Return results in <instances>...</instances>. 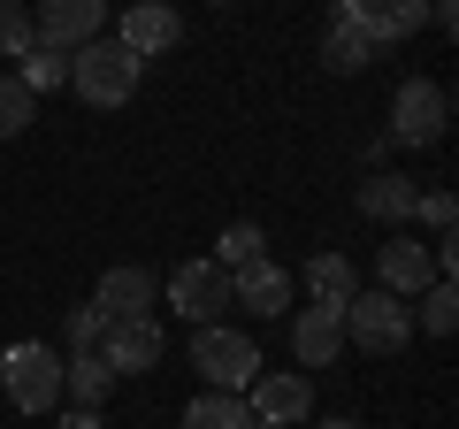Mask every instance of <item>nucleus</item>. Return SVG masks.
<instances>
[{"mask_svg": "<svg viewBox=\"0 0 459 429\" xmlns=\"http://www.w3.org/2000/svg\"><path fill=\"white\" fill-rule=\"evenodd\" d=\"M138 54L123 47V39H84L77 54H69V92L84 100V108H123V100L138 92Z\"/></svg>", "mask_w": 459, "mask_h": 429, "instance_id": "1", "label": "nucleus"}, {"mask_svg": "<svg viewBox=\"0 0 459 429\" xmlns=\"http://www.w3.org/2000/svg\"><path fill=\"white\" fill-rule=\"evenodd\" d=\"M0 391L16 414H54L62 407V353L47 337H23V346L0 353Z\"/></svg>", "mask_w": 459, "mask_h": 429, "instance_id": "2", "label": "nucleus"}, {"mask_svg": "<svg viewBox=\"0 0 459 429\" xmlns=\"http://www.w3.org/2000/svg\"><path fill=\"white\" fill-rule=\"evenodd\" d=\"M192 368L207 376V391H246L261 376V346L230 322H207V330H192Z\"/></svg>", "mask_w": 459, "mask_h": 429, "instance_id": "3", "label": "nucleus"}, {"mask_svg": "<svg viewBox=\"0 0 459 429\" xmlns=\"http://www.w3.org/2000/svg\"><path fill=\"white\" fill-rule=\"evenodd\" d=\"M344 337L360 353H406V337H413V307L406 299H391L376 284V292H352L344 299Z\"/></svg>", "mask_w": 459, "mask_h": 429, "instance_id": "4", "label": "nucleus"}, {"mask_svg": "<svg viewBox=\"0 0 459 429\" xmlns=\"http://www.w3.org/2000/svg\"><path fill=\"white\" fill-rule=\"evenodd\" d=\"M452 123V92L437 77H406L391 92V146H437Z\"/></svg>", "mask_w": 459, "mask_h": 429, "instance_id": "5", "label": "nucleus"}, {"mask_svg": "<svg viewBox=\"0 0 459 429\" xmlns=\"http://www.w3.org/2000/svg\"><path fill=\"white\" fill-rule=\"evenodd\" d=\"M169 307H177L192 330L222 322V314H230V268H222V261H184V268H169Z\"/></svg>", "mask_w": 459, "mask_h": 429, "instance_id": "6", "label": "nucleus"}, {"mask_svg": "<svg viewBox=\"0 0 459 429\" xmlns=\"http://www.w3.org/2000/svg\"><path fill=\"white\" fill-rule=\"evenodd\" d=\"M246 407H253V422L261 429H291V422H307L314 414V376H299V368H283V376H253L246 383Z\"/></svg>", "mask_w": 459, "mask_h": 429, "instance_id": "7", "label": "nucleus"}, {"mask_svg": "<svg viewBox=\"0 0 459 429\" xmlns=\"http://www.w3.org/2000/svg\"><path fill=\"white\" fill-rule=\"evenodd\" d=\"M31 23H39V47L77 54L84 39H108V0H39Z\"/></svg>", "mask_w": 459, "mask_h": 429, "instance_id": "8", "label": "nucleus"}, {"mask_svg": "<svg viewBox=\"0 0 459 429\" xmlns=\"http://www.w3.org/2000/svg\"><path fill=\"white\" fill-rule=\"evenodd\" d=\"M376 284H383L391 299H413V292H429V284H437V246H421L413 231H398L391 246L376 253Z\"/></svg>", "mask_w": 459, "mask_h": 429, "instance_id": "9", "label": "nucleus"}, {"mask_svg": "<svg viewBox=\"0 0 459 429\" xmlns=\"http://www.w3.org/2000/svg\"><path fill=\"white\" fill-rule=\"evenodd\" d=\"M100 353H108V368H115V376H138V368H161L169 337H161V322H153V314H138V322H108Z\"/></svg>", "mask_w": 459, "mask_h": 429, "instance_id": "10", "label": "nucleus"}, {"mask_svg": "<svg viewBox=\"0 0 459 429\" xmlns=\"http://www.w3.org/2000/svg\"><path fill=\"white\" fill-rule=\"evenodd\" d=\"M115 39H123L138 62H146V54H169V47L184 39V16L169 8V0H131V8H123V31H115Z\"/></svg>", "mask_w": 459, "mask_h": 429, "instance_id": "11", "label": "nucleus"}, {"mask_svg": "<svg viewBox=\"0 0 459 429\" xmlns=\"http://www.w3.org/2000/svg\"><path fill=\"white\" fill-rule=\"evenodd\" d=\"M153 299H161V276L153 268H108L92 292V307L108 314V322H138V314H153Z\"/></svg>", "mask_w": 459, "mask_h": 429, "instance_id": "12", "label": "nucleus"}, {"mask_svg": "<svg viewBox=\"0 0 459 429\" xmlns=\"http://www.w3.org/2000/svg\"><path fill=\"white\" fill-rule=\"evenodd\" d=\"M230 307H246V314H291V276H283L276 261H246V268H230Z\"/></svg>", "mask_w": 459, "mask_h": 429, "instance_id": "13", "label": "nucleus"}, {"mask_svg": "<svg viewBox=\"0 0 459 429\" xmlns=\"http://www.w3.org/2000/svg\"><path fill=\"white\" fill-rule=\"evenodd\" d=\"M291 353H299V368H329L344 353V307H299L291 314Z\"/></svg>", "mask_w": 459, "mask_h": 429, "instance_id": "14", "label": "nucleus"}, {"mask_svg": "<svg viewBox=\"0 0 459 429\" xmlns=\"http://www.w3.org/2000/svg\"><path fill=\"white\" fill-rule=\"evenodd\" d=\"M376 39L360 31V16H352V0H337V16H329V31H322V69H337V77H360L368 62H376Z\"/></svg>", "mask_w": 459, "mask_h": 429, "instance_id": "15", "label": "nucleus"}, {"mask_svg": "<svg viewBox=\"0 0 459 429\" xmlns=\"http://www.w3.org/2000/svg\"><path fill=\"white\" fill-rule=\"evenodd\" d=\"M352 207L368 214V223H413V207H421V192H413V177H398V169H376V177L352 192Z\"/></svg>", "mask_w": 459, "mask_h": 429, "instance_id": "16", "label": "nucleus"}, {"mask_svg": "<svg viewBox=\"0 0 459 429\" xmlns=\"http://www.w3.org/2000/svg\"><path fill=\"white\" fill-rule=\"evenodd\" d=\"M352 16H360V31L376 47H398V39H413L429 23V0H352Z\"/></svg>", "mask_w": 459, "mask_h": 429, "instance_id": "17", "label": "nucleus"}, {"mask_svg": "<svg viewBox=\"0 0 459 429\" xmlns=\"http://www.w3.org/2000/svg\"><path fill=\"white\" fill-rule=\"evenodd\" d=\"M115 391V368L108 353H62V398H77V407L100 414V398Z\"/></svg>", "mask_w": 459, "mask_h": 429, "instance_id": "18", "label": "nucleus"}, {"mask_svg": "<svg viewBox=\"0 0 459 429\" xmlns=\"http://www.w3.org/2000/svg\"><path fill=\"white\" fill-rule=\"evenodd\" d=\"M184 429H261V422H253L246 391H199L184 407Z\"/></svg>", "mask_w": 459, "mask_h": 429, "instance_id": "19", "label": "nucleus"}, {"mask_svg": "<svg viewBox=\"0 0 459 429\" xmlns=\"http://www.w3.org/2000/svg\"><path fill=\"white\" fill-rule=\"evenodd\" d=\"M307 292H314V307H344V299L360 292V284H352V261H344V253H314L307 261Z\"/></svg>", "mask_w": 459, "mask_h": 429, "instance_id": "20", "label": "nucleus"}, {"mask_svg": "<svg viewBox=\"0 0 459 429\" xmlns=\"http://www.w3.org/2000/svg\"><path fill=\"white\" fill-rule=\"evenodd\" d=\"M16 62H23L16 84H23L31 100H39V92H62V84H69V54H62V47H31V54H16Z\"/></svg>", "mask_w": 459, "mask_h": 429, "instance_id": "21", "label": "nucleus"}, {"mask_svg": "<svg viewBox=\"0 0 459 429\" xmlns=\"http://www.w3.org/2000/svg\"><path fill=\"white\" fill-rule=\"evenodd\" d=\"M413 299H421V330H429V337H452V322H459V284L437 276L429 292H413Z\"/></svg>", "mask_w": 459, "mask_h": 429, "instance_id": "22", "label": "nucleus"}, {"mask_svg": "<svg viewBox=\"0 0 459 429\" xmlns=\"http://www.w3.org/2000/svg\"><path fill=\"white\" fill-rule=\"evenodd\" d=\"M31 47H39L31 0H0V54H31Z\"/></svg>", "mask_w": 459, "mask_h": 429, "instance_id": "23", "label": "nucleus"}, {"mask_svg": "<svg viewBox=\"0 0 459 429\" xmlns=\"http://www.w3.org/2000/svg\"><path fill=\"white\" fill-rule=\"evenodd\" d=\"M31 123H39V100L23 92L16 77H0V138H23Z\"/></svg>", "mask_w": 459, "mask_h": 429, "instance_id": "24", "label": "nucleus"}, {"mask_svg": "<svg viewBox=\"0 0 459 429\" xmlns=\"http://www.w3.org/2000/svg\"><path fill=\"white\" fill-rule=\"evenodd\" d=\"M413 214H421L429 246H452V231H459V199H452V192H429V199H421Z\"/></svg>", "mask_w": 459, "mask_h": 429, "instance_id": "25", "label": "nucleus"}, {"mask_svg": "<svg viewBox=\"0 0 459 429\" xmlns=\"http://www.w3.org/2000/svg\"><path fill=\"white\" fill-rule=\"evenodd\" d=\"M261 246H268L261 223H230V231H222V253H214V261H222V268H246V261H261Z\"/></svg>", "mask_w": 459, "mask_h": 429, "instance_id": "26", "label": "nucleus"}, {"mask_svg": "<svg viewBox=\"0 0 459 429\" xmlns=\"http://www.w3.org/2000/svg\"><path fill=\"white\" fill-rule=\"evenodd\" d=\"M100 337H108V314L84 299V307H69V353H100Z\"/></svg>", "mask_w": 459, "mask_h": 429, "instance_id": "27", "label": "nucleus"}, {"mask_svg": "<svg viewBox=\"0 0 459 429\" xmlns=\"http://www.w3.org/2000/svg\"><path fill=\"white\" fill-rule=\"evenodd\" d=\"M429 23L437 31H459V0H429Z\"/></svg>", "mask_w": 459, "mask_h": 429, "instance_id": "28", "label": "nucleus"}, {"mask_svg": "<svg viewBox=\"0 0 459 429\" xmlns=\"http://www.w3.org/2000/svg\"><path fill=\"white\" fill-rule=\"evenodd\" d=\"M62 429H100V414H92V407H69V414H62Z\"/></svg>", "mask_w": 459, "mask_h": 429, "instance_id": "29", "label": "nucleus"}, {"mask_svg": "<svg viewBox=\"0 0 459 429\" xmlns=\"http://www.w3.org/2000/svg\"><path fill=\"white\" fill-rule=\"evenodd\" d=\"M322 429H360V422H352V414H337V422H322Z\"/></svg>", "mask_w": 459, "mask_h": 429, "instance_id": "30", "label": "nucleus"}, {"mask_svg": "<svg viewBox=\"0 0 459 429\" xmlns=\"http://www.w3.org/2000/svg\"><path fill=\"white\" fill-rule=\"evenodd\" d=\"M214 8H230V0H214Z\"/></svg>", "mask_w": 459, "mask_h": 429, "instance_id": "31", "label": "nucleus"}]
</instances>
